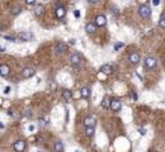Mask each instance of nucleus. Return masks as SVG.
<instances>
[{
	"instance_id": "obj_1",
	"label": "nucleus",
	"mask_w": 165,
	"mask_h": 152,
	"mask_svg": "<svg viewBox=\"0 0 165 152\" xmlns=\"http://www.w3.org/2000/svg\"><path fill=\"white\" fill-rule=\"evenodd\" d=\"M158 65V60L154 56H147L144 60V67L146 70H154Z\"/></svg>"
},
{
	"instance_id": "obj_2",
	"label": "nucleus",
	"mask_w": 165,
	"mask_h": 152,
	"mask_svg": "<svg viewBox=\"0 0 165 152\" xmlns=\"http://www.w3.org/2000/svg\"><path fill=\"white\" fill-rule=\"evenodd\" d=\"M138 14H140V17L141 18H144V19H149L151 17V9H150V6L149 5H140V8H138Z\"/></svg>"
},
{
	"instance_id": "obj_3",
	"label": "nucleus",
	"mask_w": 165,
	"mask_h": 152,
	"mask_svg": "<svg viewBox=\"0 0 165 152\" xmlns=\"http://www.w3.org/2000/svg\"><path fill=\"white\" fill-rule=\"evenodd\" d=\"M70 62H71L72 66H75V67H80L81 63H82V57L80 53H72L71 56H70Z\"/></svg>"
},
{
	"instance_id": "obj_4",
	"label": "nucleus",
	"mask_w": 165,
	"mask_h": 152,
	"mask_svg": "<svg viewBox=\"0 0 165 152\" xmlns=\"http://www.w3.org/2000/svg\"><path fill=\"white\" fill-rule=\"evenodd\" d=\"M25 147H27V145H25V141H23V139L15 141L14 143H13V148H14L15 152H24Z\"/></svg>"
},
{
	"instance_id": "obj_5",
	"label": "nucleus",
	"mask_w": 165,
	"mask_h": 152,
	"mask_svg": "<svg viewBox=\"0 0 165 152\" xmlns=\"http://www.w3.org/2000/svg\"><path fill=\"white\" fill-rule=\"evenodd\" d=\"M66 51H68V44H66L65 42L56 43V46H55V53L56 55H62V53H65Z\"/></svg>"
},
{
	"instance_id": "obj_6",
	"label": "nucleus",
	"mask_w": 165,
	"mask_h": 152,
	"mask_svg": "<svg viewBox=\"0 0 165 152\" xmlns=\"http://www.w3.org/2000/svg\"><path fill=\"white\" fill-rule=\"evenodd\" d=\"M34 74H36V71H34V69L31 67V66H27V67H24L22 70V77L23 79H31Z\"/></svg>"
},
{
	"instance_id": "obj_7",
	"label": "nucleus",
	"mask_w": 165,
	"mask_h": 152,
	"mask_svg": "<svg viewBox=\"0 0 165 152\" xmlns=\"http://www.w3.org/2000/svg\"><path fill=\"white\" fill-rule=\"evenodd\" d=\"M19 37H20V39L24 41V42H32V41L34 39L33 33H31V32H22V33L19 34Z\"/></svg>"
},
{
	"instance_id": "obj_8",
	"label": "nucleus",
	"mask_w": 165,
	"mask_h": 152,
	"mask_svg": "<svg viewBox=\"0 0 165 152\" xmlns=\"http://www.w3.org/2000/svg\"><path fill=\"white\" fill-rule=\"evenodd\" d=\"M121 108H122V103L119 99H112L110 100V109L113 112H119Z\"/></svg>"
},
{
	"instance_id": "obj_9",
	"label": "nucleus",
	"mask_w": 165,
	"mask_h": 152,
	"mask_svg": "<svg viewBox=\"0 0 165 152\" xmlns=\"http://www.w3.org/2000/svg\"><path fill=\"white\" fill-rule=\"evenodd\" d=\"M94 23L97 24L98 27H104V25L107 24V18L104 17L103 14H99V15H97V17H95Z\"/></svg>"
},
{
	"instance_id": "obj_10",
	"label": "nucleus",
	"mask_w": 165,
	"mask_h": 152,
	"mask_svg": "<svg viewBox=\"0 0 165 152\" xmlns=\"http://www.w3.org/2000/svg\"><path fill=\"white\" fill-rule=\"evenodd\" d=\"M128 61L130 63H132V65H137L140 62V55L137 52H132L128 55Z\"/></svg>"
},
{
	"instance_id": "obj_11",
	"label": "nucleus",
	"mask_w": 165,
	"mask_h": 152,
	"mask_svg": "<svg viewBox=\"0 0 165 152\" xmlns=\"http://www.w3.org/2000/svg\"><path fill=\"white\" fill-rule=\"evenodd\" d=\"M97 28H98V25L93 23V22H90V23H87V25H85V31H87V33L88 34H93L97 32Z\"/></svg>"
},
{
	"instance_id": "obj_12",
	"label": "nucleus",
	"mask_w": 165,
	"mask_h": 152,
	"mask_svg": "<svg viewBox=\"0 0 165 152\" xmlns=\"http://www.w3.org/2000/svg\"><path fill=\"white\" fill-rule=\"evenodd\" d=\"M66 15V9H65V6H57L56 8V17L59 18V19H62L63 17Z\"/></svg>"
},
{
	"instance_id": "obj_13",
	"label": "nucleus",
	"mask_w": 165,
	"mask_h": 152,
	"mask_svg": "<svg viewBox=\"0 0 165 152\" xmlns=\"http://www.w3.org/2000/svg\"><path fill=\"white\" fill-rule=\"evenodd\" d=\"M90 94H91L90 88H88V86H82V88H81V90H80V95H81L82 99H88V98L90 96Z\"/></svg>"
},
{
	"instance_id": "obj_14",
	"label": "nucleus",
	"mask_w": 165,
	"mask_h": 152,
	"mask_svg": "<svg viewBox=\"0 0 165 152\" xmlns=\"http://www.w3.org/2000/svg\"><path fill=\"white\" fill-rule=\"evenodd\" d=\"M44 13V6L42 4H37L34 5V14L37 15V17H41V15H43Z\"/></svg>"
},
{
	"instance_id": "obj_15",
	"label": "nucleus",
	"mask_w": 165,
	"mask_h": 152,
	"mask_svg": "<svg viewBox=\"0 0 165 152\" xmlns=\"http://www.w3.org/2000/svg\"><path fill=\"white\" fill-rule=\"evenodd\" d=\"M61 94H62V98H63V99H65L66 101H70V100H71V98H72V93L69 90V89H62Z\"/></svg>"
},
{
	"instance_id": "obj_16",
	"label": "nucleus",
	"mask_w": 165,
	"mask_h": 152,
	"mask_svg": "<svg viewBox=\"0 0 165 152\" xmlns=\"http://www.w3.org/2000/svg\"><path fill=\"white\" fill-rule=\"evenodd\" d=\"M9 72H10V67H9L8 65H1V66H0V75H1L3 77L8 76Z\"/></svg>"
},
{
	"instance_id": "obj_17",
	"label": "nucleus",
	"mask_w": 165,
	"mask_h": 152,
	"mask_svg": "<svg viewBox=\"0 0 165 152\" xmlns=\"http://www.w3.org/2000/svg\"><path fill=\"white\" fill-rule=\"evenodd\" d=\"M100 71L103 72V74H106V75H110L113 72V69H112V66H110V65L106 63V65H103L100 67Z\"/></svg>"
},
{
	"instance_id": "obj_18",
	"label": "nucleus",
	"mask_w": 165,
	"mask_h": 152,
	"mask_svg": "<svg viewBox=\"0 0 165 152\" xmlns=\"http://www.w3.org/2000/svg\"><path fill=\"white\" fill-rule=\"evenodd\" d=\"M65 147H63V143L61 141H56L55 145H53V151L55 152H63Z\"/></svg>"
},
{
	"instance_id": "obj_19",
	"label": "nucleus",
	"mask_w": 165,
	"mask_h": 152,
	"mask_svg": "<svg viewBox=\"0 0 165 152\" xmlns=\"http://www.w3.org/2000/svg\"><path fill=\"white\" fill-rule=\"evenodd\" d=\"M82 123H84V127H94L95 126V119L93 118V117H87Z\"/></svg>"
},
{
	"instance_id": "obj_20",
	"label": "nucleus",
	"mask_w": 165,
	"mask_h": 152,
	"mask_svg": "<svg viewBox=\"0 0 165 152\" xmlns=\"http://www.w3.org/2000/svg\"><path fill=\"white\" fill-rule=\"evenodd\" d=\"M110 98L109 96H104L103 101H102V107L106 108V109H110Z\"/></svg>"
},
{
	"instance_id": "obj_21",
	"label": "nucleus",
	"mask_w": 165,
	"mask_h": 152,
	"mask_svg": "<svg viewBox=\"0 0 165 152\" xmlns=\"http://www.w3.org/2000/svg\"><path fill=\"white\" fill-rule=\"evenodd\" d=\"M94 133H95L94 127H85V134H87L88 137H93Z\"/></svg>"
},
{
	"instance_id": "obj_22",
	"label": "nucleus",
	"mask_w": 165,
	"mask_h": 152,
	"mask_svg": "<svg viewBox=\"0 0 165 152\" xmlns=\"http://www.w3.org/2000/svg\"><path fill=\"white\" fill-rule=\"evenodd\" d=\"M159 27L165 29V13H161L160 19H159Z\"/></svg>"
},
{
	"instance_id": "obj_23",
	"label": "nucleus",
	"mask_w": 165,
	"mask_h": 152,
	"mask_svg": "<svg viewBox=\"0 0 165 152\" xmlns=\"http://www.w3.org/2000/svg\"><path fill=\"white\" fill-rule=\"evenodd\" d=\"M22 10H23V9L20 8V6H14V8H12V10H10V13H12V15H18V14H20L22 13Z\"/></svg>"
},
{
	"instance_id": "obj_24",
	"label": "nucleus",
	"mask_w": 165,
	"mask_h": 152,
	"mask_svg": "<svg viewBox=\"0 0 165 152\" xmlns=\"http://www.w3.org/2000/svg\"><path fill=\"white\" fill-rule=\"evenodd\" d=\"M123 47H125V43L123 42H116L114 43V46H113V50L117 52V51H119L121 48H123Z\"/></svg>"
},
{
	"instance_id": "obj_25",
	"label": "nucleus",
	"mask_w": 165,
	"mask_h": 152,
	"mask_svg": "<svg viewBox=\"0 0 165 152\" xmlns=\"http://www.w3.org/2000/svg\"><path fill=\"white\" fill-rule=\"evenodd\" d=\"M4 39L9 41V42H17V41H15V37H13V36H4Z\"/></svg>"
},
{
	"instance_id": "obj_26",
	"label": "nucleus",
	"mask_w": 165,
	"mask_h": 152,
	"mask_svg": "<svg viewBox=\"0 0 165 152\" xmlns=\"http://www.w3.org/2000/svg\"><path fill=\"white\" fill-rule=\"evenodd\" d=\"M25 4H28V5H34V4H36V0H25Z\"/></svg>"
},
{
	"instance_id": "obj_27",
	"label": "nucleus",
	"mask_w": 165,
	"mask_h": 152,
	"mask_svg": "<svg viewBox=\"0 0 165 152\" xmlns=\"http://www.w3.org/2000/svg\"><path fill=\"white\" fill-rule=\"evenodd\" d=\"M138 132H140V134H141V136H145L146 134V129L145 128H140Z\"/></svg>"
},
{
	"instance_id": "obj_28",
	"label": "nucleus",
	"mask_w": 165,
	"mask_h": 152,
	"mask_svg": "<svg viewBox=\"0 0 165 152\" xmlns=\"http://www.w3.org/2000/svg\"><path fill=\"white\" fill-rule=\"evenodd\" d=\"M10 93V86H5L4 89V94H9Z\"/></svg>"
},
{
	"instance_id": "obj_29",
	"label": "nucleus",
	"mask_w": 165,
	"mask_h": 152,
	"mask_svg": "<svg viewBox=\"0 0 165 152\" xmlns=\"http://www.w3.org/2000/svg\"><path fill=\"white\" fill-rule=\"evenodd\" d=\"M152 4H154V6H158L160 4V0H152Z\"/></svg>"
},
{
	"instance_id": "obj_30",
	"label": "nucleus",
	"mask_w": 165,
	"mask_h": 152,
	"mask_svg": "<svg viewBox=\"0 0 165 152\" xmlns=\"http://www.w3.org/2000/svg\"><path fill=\"white\" fill-rule=\"evenodd\" d=\"M74 15H75L76 18H79V17H80V12H79V10H75V12H74Z\"/></svg>"
},
{
	"instance_id": "obj_31",
	"label": "nucleus",
	"mask_w": 165,
	"mask_h": 152,
	"mask_svg": "<svg viewBox=\"0 0 165 152\" xmlns=\"http://www.w3.org/2000/svg\"><path fill=\"white\" fill-rule=\"evenodd\" d=\"M131 96H132V99H135V100L137 99V95H136L135 93H132V95H131Z\"/></svg>"
},
{
	"instance_id": "obj_32",
	"label": "nucleus",
	"mask_w": 165,
	"mask_h": 152,
	"mask_svg": "<svg viewBox=\"0 0 165 152\" xmlns=\"http://www.w3.org/2000/svg\"><path fill=\"white\" fill-rule=\"evenodd\" d=\"M28 129H29L31 132H32V131H34V126H29V127H28Z\"/></svg>"
},
{
	"instance_id": "obj_33",
	"label": "nucleus",
	"mask_w": 165,
	"mask_h": 152,
	"mask_svg": "<svg viewBox=\"0 0 165 152\" xmlns=\"http://www.w3.org/2000/svg\"><path fill=\"white\" fill-rule=\"evenodd\" d=\"M88 1H89V3H98L99 0H88Z\"/></svg>"
},
{
	"instance_id": "obj_34",
	"label": "nucleus",
	"mask_w": 165,
	"mask_h": 152,
	"mask_svg": "<svg viewBox=\"0 0 165 152\" xmlns=\"http://www.w3.org/2000/svg\"><path fill=\"white\" fill-rule=\"evenodd\" d=\"M75 152H80V151H79V150H76V151H75Z\"/></svg>"
}]
</instances>
